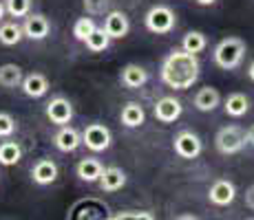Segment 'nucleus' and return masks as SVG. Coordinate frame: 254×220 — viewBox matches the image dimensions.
<instances>
[{
  "instance_id": "1",
  "label": "nucleus",
  "mask_w": 254,
  "mask_h": 220,
  "mask_svg": "<svg viewBox=\"0 0 254 220\" xmlns=\"http://www.w3.org/2000/svg\"><path fill=\"white\" fill-rule=\"evenodd\" d=\"M199 71H201V64H199L197 55L184 51V48H173L164 57L159 77L173 90H188L197 84Z\"/></svg>"
},
{
  "instance_id": "2",
  "label": "nucleus",
  "mask_w": 254,
  "mask_h": 220,
  "mask_svg": "<svg viewBox=\"0 0 254 220\" xmlns=\"http://www.w3.org/2000/svg\"><path fill=\"white\" fill-rule=\"evenodd\" d=\"M246 40H241V38L237 36H228L223 38L221 42L214 46V64L219 68H223V71H234V68L241 66L243 57H246Z\"/></svg>"
},
{
  "instance_id": "3",
  "label": "nucleus",
  "mask_w": 254,
  "mask_h": 220,
  "mask_svg": "<svg viewBox=\"0 0 254 220\" xmlns=\"http://www.w3.org/2000/svg\"><path fill=\"white\" fill-rule=\"evenodd\" d=\"M144 24L155 36H168L175 29V24H177V13H175L168 4H155V7H150L148 11H146Z\"/></svg>"
},
{
  "instance_id": "4",
  "label": "nucleus",
  "mask_w": 254,
  "mask_h": 220,
  "mask_svg": "<svg viewBox=\"0 0 254 220\" xmlns=\"http://www.w3.org/2000/svg\"><path fill=\"white\" fill-rule=\"evenodd\" d=\"M248 139H246V132H243L239 126H226L217 132L214 136V145L221 154L230 156V154H239L243 148H246Z\"/></svg>"
},
{
  "instance_id": "5",
  "label": "nucleus",
  "mask_w": 254,
  "mask_h": 220,
  "mask_svg": "<svg viewBox=\"0 0 254 220\" xmlns=\"http://www.w3.org/2000/svg\"><path fill=\"white\" fill-rule=\"evenodd\" d=\"M113 143V134L104 124H89L82 130V145L91 150V152H106Z\"/></svg>"
},
{
  "instance_id": "6",
  "label": "nucleus",
  "mask_w": 254,
  "mask_h": 220,
  "mask_svg": "<svg viewBox=\"0 0 254 220\" xmlns=\"http://www.w3.org/2000/svg\"><path fill=\"white\" fill-rule=\"evenodd\" d=\"M173 150L179 159L190 161V159H197L203 152V143L192 130H182L173 139Z\"/></svg>"
},
{
  "instance_id": "7",
  "label": "nucleus",
  "mask_w": 254,
  "mask_h": 220,
  "mask_svg": "<svg viewBox=\"0 0 254 220\" xmlns=\"http://www.w3.org/2000/svg\"><path fill=\"white\" fill-rule=\"evenodd\" d=\"M22 33L29 40L40 42L49 38V33H51V22H49L45 13H27L22 22Z\"/></svg>"
},
{
  "instance_id": "8",
  "label": "nucleus",
  "mask_w": 254,
  "mask_h": 220,
  "mask_svg": "<svg viewBox=\"0 0 254 220\" xmlns=\"http://www.w3.org/2000/svg\"><path fill=\"white\" fill-rule=\"evenodd\" d=\"M45 112H47V119L51 121L53 126H66V124H71V119H73V104L66 97L58 95L47 104Z\"/></svg>"
},
{
  "instance_id": "9",
  "label": "nucleus",
  "mask_w": 254,
  "mask_h": 220,
  "mask_svg": "<svg viewBox=\"0 0 254 220\" xmlns=\"http://www.w3.org/2000/svg\"><path fill=\"white\" fill-rule=\"evenodd\" d=\"M234 198H237V187H234V183L228 178L214 180L208 189V200L214 207H228V205L234 203Z\"/></svg>"
},
{
  "instance_id": "10",
  "label": "nucleus",
  "mask_w": 254,
  "mask_h": 220,
  "mask_svg": "<svg viewBox=\"0 0 254 220\" xmlns=\"http://www.w3.org/2000/svg\"><path fill=\"white\" fill-rule=\"evenodd\" d=\"M153 112H155V119H157L159 124H175V121L182 117L184 106L177 97L166 95V97H162V99H157Z\"/></svg>"
},
{
  "instance_id": "11",
  "label": "nucleus",
  "mask_w": 254,
  "mask_h": 220,
  "mask_svg": "<svg viewBox=\"0 0 254 220\" xmlns=\"http://www.w3.org/2000/svg\"><path fill=\"white\" fill-rule=\"evenodd\" d=\"M104 29L109 33L111 40H122V38L128 36L130 31V20L124 11H106L104 16Z\"/></svg>"
},
{
  "instance_id": "12",
  "label": "nucleus",
  "mask_w": 254,
  "mask_h": 220,
  "mask_svg": "<svg viewBox=\"0 0 254 220\" xmlns=\"http://www.w3.org/2000/svg\"><path fill=\"white\" fill-rule=\"evenodd\" d=\"M53 145H56L60 152H75L77 148L82 145V132L77 128H73V126H60V130L56 132V136H53Z\"/></svg>"
},
{
  "instance_id": "13",
  "label": "nucleus",
  "mask_w": 254,
  "mask_h": 220,
  "mask_svg": "<svg viewBox=\"0 0 254 220\" xmlns=\"http://www.w3.org/2000/svg\"><path fill=\"white\" fill-rule=\"evenodd\" d=\"M20 88L27 97H31V99H40V97H45L49 92L51 84H49V77L42 75V73H29V75L22 77Z\"/></svg>"
},
{
  "instance_id": "14",
  "label": "nucleus",
  "mask_w": 254,
  "mask_h": 220,
  "mask_svg": "<svg viewBox=\"0 0 254 220\" xmlns=\"http://www.w3.org/2000/svg\"><path fill=\"white\" fill-rule=\"evenodd\" d=\"M97 183H100L102 192H106V194L120 192V189L126 185V172L122 168H117V165H111V168L102 170V176Z\"/></svg>"
},
{
  "instance_id": "15",
  "label": "nucleus",
  "mask_w": 254,
  "mask_h": 220,
  "mask_svg": "<svg viewBox=\"0 0 254 220\" xmlns=\"http://www.w3.org/2000/svg\"><path fill=\"white\" fill-rule=\"evenodd\" d=\"M58 178V165L51 159H40L31 168V180L36 185H51Z\"/></svg>"
},
{
  "instance_id": "16",
  "label": "nucleus",
  "mask_w": 254,
  "mask_h": 220,
  "mask_svg": "<svg viewBox=\"0 0 254 220\" xmlns=\"http://www.w3.org/2000/svg\"><path fill=\"white\" fill-rule=\"evenodd\" d=\"M120 82H122V86L135 90V88H141L146 82H148V71H146L144 66L133 64V62H130V64H126L124 68H122Z\"/></svg>"
},
{
  "instance_id": "17",
  "label": "nucleus",
  "mask_w": 254,
  "mask_h": 220,
  "mask_svg": "<svg viewBox=\"0 0 254 220\" xmlns=\"http://www.w3.org/2000/svg\"><path fill=\"white\" fill-rule=\"evenodd\" d=\"M102 170H104V165H102L100 159H93V156H86V159H82L80 163L75 165V174L80 180H84V183H97L102 176Z\"/></svg>"
},
{
  "instance_id": "18",
  "label": "nucleus",
  "mask_w": 254,
  "mask_h": 220,
  "mask_svg": "<svg viewBox=\"0 0 254 220\" xmlns=\"http://www.w3.org/2000/svg\"><path fill=\"white\" fill-rule=\"evenodd\" d=\"M217 106H221V92L212 86H203L194 95V108L199 112H212Z\"/></svg>"
},
{
  "instance_id": "19",
  "label": "nucleus",
  "mask_w": 254,
  "mask_h": 220,
  "mask_svg": "<svg viewBox=\"0 0 254 220\" xmlns=\"http://www.w3.org/2000/svg\"><path fill=\"white\" fill-rule=\"evenodd\" d=\"M120 121H122V126H126V128H139V126L146 121L144 106L137 104V101H128L120 112Z\"/></svg>"
},
{
  "instance_id": "20",
  "label": "nucleus",
  "mask_w": 254,
  "mask_h": 220,
  "mask_svg": "<svg viewBox=\"0 0 254 220\" xmlns=\"http://www.w3.org/2000/svg\"><path fill=\"white\" fill-rule=\"evenodd\" d=\"M223 110H226L228 117L239 119V117L248 115V110H250V99H248V95H243V92H232V95H228L226 101H223Z\"/></svg>"
},
{
  "instance_id": "21",
  "label": "nucleus",
  "mask_w": 254,
  "mask_h": 220,
  "mask_svg": "<svg viewBox=\"0 0 254 220\" xmlns=\"http://www.w3.org/2000/svg\"><path fill=\"white\" fill-rule=\"evenodd\" d=\"M24 38L22 24L18 22H0V44L2 46H16Z\"/></svg>"
},
{
  "instance_id": "22",
  "label": "nucleus",
  "mask_w": 254,
  "mask_h": 220,
  "mask_svg": "<svg viewBox=\"0 0 254 220\" xmlns=\"http://www.w3.org/2000/svg\"><path fill=\"white\" fill-rule=\"evenodd\" d=\"M22 68L18 64H2L0 66V86L2 88H18L22 84Z\"/></svg>"
},
{
  "instance_id": "23",
  "label": "nucleus",
  "mask_w": 254,
  "mask_h": 220,
  "mask_svg": "<svg viewBox=\"0 0 254 220\" xmlns=\"http://www.w3.org/2000/svg\"><path fill=\"white\" fill-rule=\"evenodd\" d=\"M206 46H208V38L201 31H188L182 38V48L192 53V55H199L201 51H206Z\"/></svg>"
},
{
  "instance_id": "24",
  "label": "nucleus",
  "mask_w": 254,
  "mask_h": 220,
  "mask_svg": "<svg viewBox=\"0 0 254 220\" xmlns=\"http://www.w3.org/2000/svg\"><path fill=\"white\" fill-rule=\"evenodd\" d=\"M20 159H22V148L16 141H2L0 143V165L11 168V165L20 163Z\"/></svg>"
},
{
  "instance_id": "25",
  "label": "nucleus",
  "mask_w": 254,
  "mask_h": 220,
  "mask_svg": "<svg viewBox=\"0 0 254 220\" xmlns=\"http://www.w3.org/2000/svg\"><path fill=\"white\" fill-rule=\"evenodd\" d=\"M84 44H86V48H89L91 53H104L106 48L111 46V38L102 27H95L91 36L84 40Z\"/></svg>"
},
{
  "instance_id": "26",
  "label": "nucleus",
  "mask_w": 254,
  "mask_h": 220,
  "mask_svg": "<svg viewBox=\"0 0 254 220\" xmlns=\"http://www.w3.org/2000/svg\"><path fill=\"white\" fill-rule=\"evenodd\" d=\"M97 24L93 22V18H77L75 24H73V38H75L77 42H84L86 38L93 33V29H95Z\"/></svg>"
},
{
  "instance_id": "27",
  "label": "nucleus",
  "mask_w": 254,
  "mask_h": 220,
  "mask_svg": "<svg viewBox=\"0 0 254 220\" xmlns=\"http://www.w3.org/2000/svg\"><path fill=\"white\" fill-rule=\"evenodd\" d=\"M2 2L11 18H24L31 13V0H2Z\"/></svg>"
},
{
  "instance_id": "28",
  "label": "nucleus",
  "mask_w": 254,
  "mask_h": 220,
  "mask_svg": "<svg viewBox=\"0 0 254 220\" xmlns=\"http://www.w3.org/2000/svg\"><path fill=\"white\" fill-rule=\"evenodd\" d=\"M113 220H155V214L146 212V209H122L111 216Z\"/></svg>"
},
{
  "instance_id": "29",
  "label": "nucleus",
  "mask_w": 254,
  "mask_h": 220,
  "mask_svg": "<svg viewBox=\"0 0 254 220\" xmlns=\"http://www.w3.org/2000/svg\"><path fill=\"white\" fill-rule=\"evenodd\" d=\"M16 130H18L16 119H13L9 112L0 110V139H9V136H13Z\"/></svg>"
},
{
  "instance_id": "30",
  "label": "nucleus",
  "mask_w": 254,
  "mask_h": 220,
  "mask_svg": "<svg viewBox=\"0 0 254 220\" xmlns=\"http://www.w3.org/2000/svg\"><path fill=\"white\" fill-rule=\"evenodd\" d=\"M82 4L89 16H104L111 7V0H82Z\"/></svg>"
},
{
  "instance_id": "31",
  "label": "nucleus",
  "mask_w": 254,
  "mask_h": 220,
  "mask_svg": "<svg viewBox=\"0 0 254 220\" xmlns=\"http://www.w3.org/2000/svg\"><path fill=\"white\" fill-rule=\"evenodd\" d=\"M246 205L250 209H254V185H250V187L246 189Z\"/></svg>"
},
{
  "instance_id": "32",
  "label": "nucleus",
  "mask_w": 254,
  "mask_h": 220,
  "mask_svg": "<svg viewBox=\"0 0 254 220\" xmlns=\"http://www.w3.org/2000/svg\"><path fill=\"white\" fill-rule=\"evenodd\" d=\"M246 139H248V143H250L252 148H254V124L250 126V128H248V132H246Z\"/></svg>"
},
{
  "instance_id": "33",
  "label": "nucleus",
  "mask_w": 254,
  "mask_h": 220,
  "mask_svg": "<svg viewBox=\"0 0 254 220\" xmlns=\"http://www.w3.org/2000/svg\"><path fill=\"white\" fill-rule=\"evenodd\" d=\"M197 4H201V7H210V4H214L217 0H194Z\"/></svg>"
},
{
  "instance_id": "34",
  "label": "nucleus",
  "mask_w": 254,
  "mask_h": 220,
  "mask_svg": "<svg viewBox=\"0 0 254 220\" xmlns=\"http://www.w3.org/2000/svg\"><path fill=\"white\" fill-rule=\"evenodd\" d=\"M4 16H7V9H4V2L0 0V22L4 20Z\"/></svg>"
},
{
  "instance_id": "35",
  "label": "nucleus",
  "mask_w": 254,
  "mask_h": 220,
  "mask_svg": "<svg viewBox=\"0 0 254 220\" xmlns=\"http://www.w3.org/2000/svg\"><path fill=\"white\" fill-rule=\"evenodd\" d=\"M248 75H250V80L254 82V60L250 62V66H248Z\"/></svg>"
}]
</instances>
